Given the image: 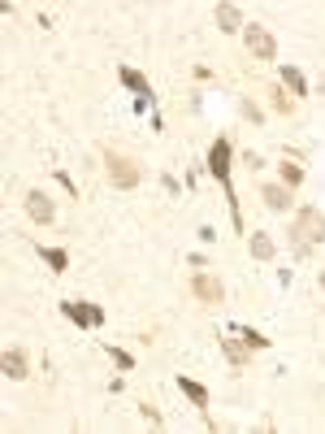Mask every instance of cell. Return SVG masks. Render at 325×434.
Instances as JSON below:
<instances>
[{
  "mask_svg": "<svg viewBox=\"0 0 325 434\" xmlns=\"http://www.w3.org/2000/svg\"><path fill=\"white\" fill-rule=\"evenodd\" d=\"M278 83L282 87H290L295 96H308V83H304V74L295 70V66H282V74H278Z\"/></svg>",
  "mask_w": 325,
  "mask_h": 434,
  "instance_id": "obj_14",
  "label": "cell"
},
{
  "mask_svg": "<svg viewBox=\"0 0 325 434\" xmlns=\"http://www.w3.org/2000/svg\"><path fill=\"white\" fill-rule=\"evenodd\" d=\"M269 100H273V109H278V114H286V118H290V100H286L282 83H278V87H269Z\"/></svg>",
  "mask_w": 325,
  "mask_h": 434,
  "instance_id": "obj_16",
  "label": "cell"
},
{
  "mask_svg": "<svg viewBox=\"0 0 325 434\" xmlns=\"http://www.w3.org/2000/svg\"><path fill=\"white\" fill-rule=\"evenodd\" d=\"M243 118H248V122H256V126H260V122H265V114H260V109H256L252 100H243Z\"/></svg>",
  "mask_w": 325,
  "mask_h": 434,
  "instance_id": "obj_19",
  "label": "cell"
},
{
  "mask_svg": "<svg viewBox=\"0 0 325 434\" xmlns=\"http://www.w3.org/2000/svg\"><path fill=\"white\" fill-rule=\"evenodd\" d=\"M22 208H26V217L35 221V226H48V221H57V208H53V200H48V191H26Z\"/></svg>",
  "mask_w": 325,
  "mask_h": 434,
  "instance_id": "obj_5",
  "label": "cell"
},
{
  "mask_svg": "<svg viewBox=\"0 0 325 434\" xmlns=\"http://www.w3.org/2000/svg\"><path fill=\"white\" fill-rule=\"evenodd\" d=\"M213 18H217V26L230 35V30H243V9L239 5H230V0H221V5L213 9Z\"/></svg>",
  "mask_w": 325,
  "mask_h": 434,
  "instance_id": "obj_10",
  "label": "cell"
},
{
  "mask_svg": "<svg viewBox=\"0 0 325 434\" xmlns=\"http://www.w3.org/2000/svg\"><path fill=\"white\" fill-rule=\"evenodd\" d=\"M178 391H183V395H187V399H191V404L200 408V413H208V391H204L195 378H187V374H183V378H178Z\"/></svg>",
  "mask_w": 325,
  "mask_h": 434,
  "instance_id": "obj_11",
  "label": "cell"
},
{
  "mask_svg": "<svg viewBox=\"0 0 325 434\" xmlns=\"http://www.w3.org/2000/svg\"><path fill=\"white\" fill-rule=\"evenodd\" d=\"M122 83H126L130 91H135V96H143V100H148V96H152V87H148V78H143L139 70H130V66H122Z\"/></svg>",
  "mask_w": 325,
  "mask_h": 434,
  "instance_id": "obj_12",
  "label": "cell"
},
{
  "mask_svg": "<svg viewBox=\"0 0 325 434\" xmlns=\"http://www.w3.org/2000/svg\"><path fill=\"white\" fill-rule=\"evenodd\" d=\"M239 334H243L252 347H269V339H265V334H256V330H239Z\"/></svg>",
  "mask_w": 325,
  "mask_h": 434,
  "instance_id": "obj_20",
  "label": "cell"
},
{
  "mask_svg": "<svg viewBox=\"0 0 325 434\" xmlns=\"http://www.w3.org/2000/svg\"><path fill=\"white\" fill-rule=\"evenodd\" d=\"M104 170H109L113 187H122V191H135V187L143 183V170H139V161L122 156L118 148H104Z\"/></svg>",
  "mask_w": 325,
  "mask_h": 434,
  "instance_id": "obj_2",
  "label": "cell"
},
{
  "mask_svg": "<svg viewBox=\"0 0 325 434\" xmlns=\"http://www.w3.org/2000/svg\"><path fill=\"white\" fill-rule=\"evenodd\" d=\"M278 174H282V187H290V191L304 183V170L295 165V161H278Z\"/></svg>",
  "mask_w": 325,
  "mask_h": 434,
  "instance_id": "obj_15",
  "label": "cell"
},
{
  "mask_svg": "<svg viewBox=\"0 0 325 434\" xmlns=\"http://www.w3.org/2000/svg\"><path fill=\"white\" fill-rule=\"evenodd\" d=\"M191 296L200 300V304H221V300H225V287H221V278H213V274H195V278H191Z\"/></svg>",
  "mask_w": 325,
  "mask_h": 434,
  "instance_id": "obj_6",
  "label": "cell"
},
{
  "mask_svg": "<svg viewBox=\"0 0 325 434\" xmlns=\"http://www.w3.org/2000/svg\"><path fill=\"white\" fill-rule=\"evenodd\" d=\"M221 356L230 361L234 369H243V365H248V361L256 356V347H252L248 339H243V343H234V339H221Z\"/></svg>",
  "mask_w": 325,
  "mask_h": 434,
  "instance_id": "obj_9",
  "label": "cell"
},
{
  "mask_svg": "<svg viewBox=\"0 0 325 434\" xmlns=\"http://www.w3.org/2000/svg\"><path fill=\"white\" fill-rule=\"evenodd\" d=\"M260 200H265L273 213H290V187H282V183H265L260 187Z\"/></svg>",
  "mask_w": 325,
  "mask_h": 434,
  "instance_id": "obj_8",
  "label": "cell"
},
{
  "mask_svg": "<svg viewBox=\"0 0 325 434\" xmlns=\"http://www.w3.org/2000/svg\"><path fill=\"white\" fill-rule=\"evenodd\" d=\"M317 244H325V217H321V208L304 204L290 217V248H295V256H308Z\"/></svg>",
  "mask_w": 325,
  "mask_h": 434,
  "instance_id": "obj_1",
  "label": "cell"
},
{
  "mask_svg": "<svg viewBox=\"0 0 325 434\" xmlns=\"http://www.w3.org/2000/svg\"><path fill=\"white\" fill-rule=\"evenodd\" d=\"M248 248H252V256H256V261H273V256H278V252H273V239H269L265 230H256Z\"/></svg>",
  "mask_w": 325,
  "mask_h": 434,
  "instance_id": "obj_13",
  "label": "cell"
},
{
  "mask_svg": "<svg viewBox=\"0 0 325 434\" xmlns=\"http://www.w3.org/2000/svg\"><path fill=\"white\" fill-rule=\"evenodd\" d=\"M61 313H65V317H74L78 326H87V330H100V326H104V309H100V304H87V300H83V304L65 300V304H61Z\"/></svg>",
  "mask_w": 325,
  "mask_h": 434,
  "instance_id": "obj_4",
  "label": "cell"
},
{
  "mask_svg": "<svg viewBox=\"0 0 325 434\" xmlns=\"http://www.w3.org/2000/svg\"><path fill=\"white\" fill-rule=\"evenodd\" d=\"M243 44H248V53L260 57V61H273V57H278V44H273L269 26H260V22H248V26H243Z\"/></svg>",
  "mask_w": 325,
  "mask_h": 434,
  "instance_id": "obj_3",
  "label": "cell"
},
{
  "mask_svg": "<svg viewBox=\"0 0 325 434\" xmlns=\"http://www.w3.org/2000/svg\"><path fill=\"white\" fill-rule=\"evenodd\" d=\"M321 287H325V274H321Z\"/></svg>",
  "mask_w": 325,
  "mask_h": 434,
  "instance_id": "obj_21",
  "label": "cell"
},
{
  "mask_svg": "<svg viewBox=\"0 0 325 434\" xmlns=\"http://www.w3.org/2000/svg\"><path fill=\"white\" fill-rule=\"evenodd\" d=\"M0 369H5V378L22 382V378L30 374V365H26V352H22V347H9L5 356H0Z\"/></svg>",
  "mask_w": 325,
  "mask_h": 434,
  "instance_id": "obj_7",
  "label": "cell"
},
{
  "mask_svg": "<svg viewBox=\"0 0 325 434\" xmlns=\"http://www.w3.org/2000/svg\"><path fill=\"white\" fill-rule=\"evenodd\" d=\"M109 356L118 361V369H130V365H135V356H130V352H122V347H109Z\"/></svg>",
  "mask_w": 325,
  "mask_h": 434,
  "instance_id": "obj_18",
  "label": "cell"
},
{
  "mask_svg": "<svg viewBox=\"0 0 325 434\" xmlns=\"http://www.w3.org/2000/svg\"><path fill=\"white\" fill-rule=\"evenodd\" d=\"M44 261H48V265H53V269H57V274H61V269H65V265H70V261H65V252H61V248H44Z\"/></svg>",
  "mask_w": 325,
  "mask_h": 434,
  "instance_id": "obj_17",
  "label": "cell"
}]
</instances>
